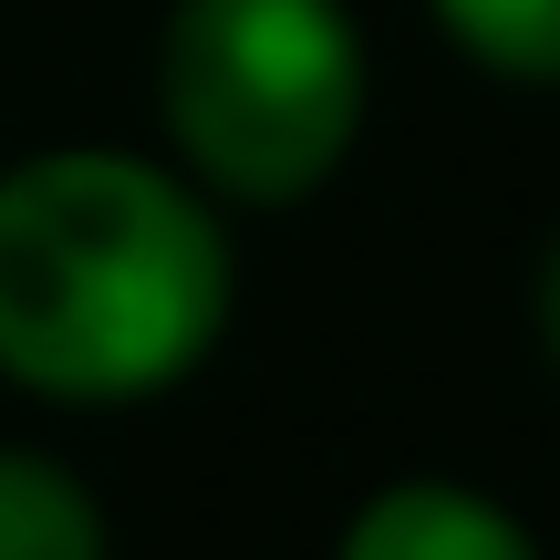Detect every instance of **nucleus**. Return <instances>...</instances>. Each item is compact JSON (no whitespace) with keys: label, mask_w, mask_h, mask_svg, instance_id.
Listing matches in <instances>:
<instances>
[{"label":"nucleus","mask_w":560,"mask_h":560,"mask_svg":"<svg viewBox=\"0 0 560 560\" xmlns=\"http://www.w3.org/2000/svg\"><path fill=\"white\" fill-rule=\"evenodd\" d=\"M332 560H540V540L457 478H395L342 520Z\"/></svg>","instance_id":"obj_3"},{"label":"nucleus","mask_w":560,"mask_h":560,"mask_svg":"<svg viewBox=\"0 0 560 560\" xmlns=\"http://www.w3.org/2000/svg\"><path fill=\"white\" fill-rule=\"evenodd\" d=\"M363 83L353 0H166L156 115L208 198H312L363 136Z\"/></svg>","instance_id":"obj_2"},{"label":"nucleus","mask_w":560,"mask_h":560,"mask_svg":"<svg viewBox=\"0 0 560 560\" xmlns=\"http://www.w3.org/2000/svg\"><path fill=\"white\" fill-rule=\"evenodd\" d=\"M229 229L198 177L52 145L0 177V374L52 405H136L229 332Z\"/></svg>","instance_id":"obj_1"},{"label":"nucleus","mask_w":560,"mask_h":560,"mask_svg":"<svg viewBox=\"0 0 560 560\" xmlns=\"http://www.w3.org/2000/svg\"><path fill=\"white\" fill-rule=\"evenodd\" d=\"M425 11L478 73L560 94V0H425Z\"/></svg>","instance_id":"obj_5"},{"label":"nucleus","mask_w":560,"mask_h":560,"mask_svg":"<svg viewBox=\"0 0 560 560\" xmlns=\"http://www.w3.org/2000/svg\"><path fill=\"white\" fill-rule=\"evenodd\" d=\"M529 312H540V353H550V374H560V229H550V249H540V291H529Z\"/></svg>","instance_id":"obj_6"},{"label":"nucleus","mask_w":560,"mask_h":560,"mask_svg":"<svg viewBox=\"0 0 560 560\" xmlns=\"http://www.w3.org/2000/svg\"><path fill=\"white\" fill-rule=\"evenodd\" d=\"M0 560H115L94 488L42 446H0Z\"/></svg>","instance_id":"obj_4"}]
</instances>
